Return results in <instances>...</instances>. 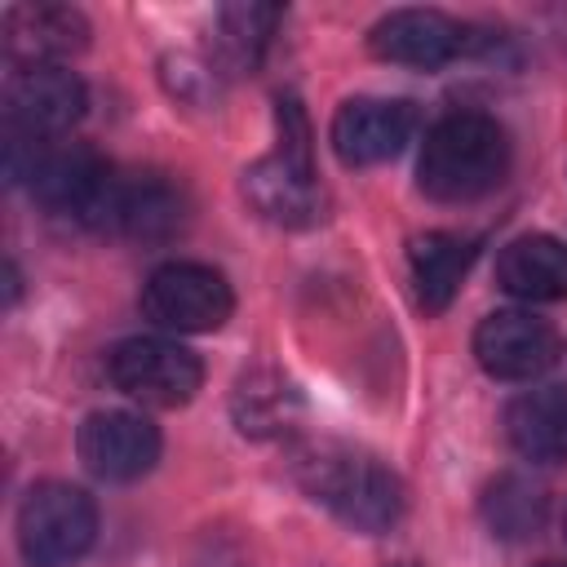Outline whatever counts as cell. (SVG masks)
Returning a JSON list of instances; mask_svg holds the SVG:
<instances>
[{
    "label": "cell",
    "mask_w": 567,
    "mask_h": 567,
    "mask_svg": "<svg viewBox=\"0 0 567 567\" xmlns=\"http://www.w3.org/2000/svg\"><path fill=\"white\" fill-rule=\"evenodd\" d=\"M292 474L310 501L354 532H390L408 505L403 478L372 452L337 439H315L292 452Z\"/></svg>",
    "instance_id": "cell-1"
},
{
    "label": "cell",
    "mask_w": 567,
    "mask_h": 567,
    "mask_svg": "<svg viewBox=\"0 0 567 567\" xmlns=\"http://www.w3.org/2000/svg\"><path fill=\"white\" fill-rule=\"evenodd\" d=\"M509 173V137L483 111H452L430 124L416 159L421 195L439 204H470L496 190Z\"/></svg>",
    "instance_id": "cell-2"
},
{
    "label": "cell",
    "mask_w": 567,
    "mask_h": 567,
    "mask_svg": "<svg viewBox=\"0 0 567 567\" xmlns=\"http://www.w3.org/2000/svg\"><path fill=\"white\" fill-rule=\"evenodd\" d=\"M80 226L102 230V235L159 244L186 226V195L164 173H124L111 164L102 173Z\"/></svg>",
    "instance_id": "cell-3"
},
{
    "label": "cell",
    "mask_w": 567,
    "mask_h": 567,
    "mask_svg": "<svg viewBox=\"0 0 567 567\" xmlns=\"http://www.w3.org/2000/svg\"><path fill=\"white\" fill-rule=\"evenodd\" d=\"M97 536V505L84 487L44 478L18 505V549L27 567H71Z\"/></svg>",
    "instance_id": "cell-4"
},
{
    "label": "cell",
    "mask_w": 567,
    "mask_h": 567,
    "mask_svg": "<svg viewBox=\"0 0 567 567\" xmlns=\"http://www.w3.org/2000/svg\"><path fill=\"white\" fill-rule=\"evenodd\" d=\"M120 394L142 408H186L204 385V363L173 337H128L106 354Z\"/></svg>",
    "instance_id": "cell-5"
},
{
    "label": "cell",
    "mask_w": 567,
    "mask_h": 567,
    "mask_svg": "<svg viewBox=\"0 0 567 567\" xmlns=\"http://www.w3.org/2000/svg\"><path fill=\"white\" fill-rule=\"evenodd\" d=\"M235 310V292L217 266L168 261L142 284V315L168 332H217Z\"/></svg>",
    "instance_id": "cell-6"
},
{
    "label": "cell",
    "mask_w": 567,
    "mask_h": 567,
    "mask_svg": "<svg viewBox=\"0 0 567 567\" xmlns=\"http://www.w3.org/2000/svg\"><path fill=\"white\" fill-rule=\"evenodd\" d=\"M239 190L261 221L284 230H310L332 208V195L319 182L310 155H297V151H270L257 164H248L239 177Z\"/></svg>",
    "instance_id": "cell-7"
},
{
    "label": "cell",
    "mask_w": 567,
    "mask_h": 567,
    "mask_svg": "<svg viewBox=\"0 0 567 567\" xmlns=\"http://www.w3.org/2000/svg\"><path fill=\"white\" fill-rule=\"evenodd\" d=\"M84 80L66 66H18L4 80V133L27 142H58L84 115Z\"/></svg>",
    "instance_id": "cell-8"
},
{
    "label": "cell",
    "mask_w": 567,
    "mask_h": 567,
    "mask_svg": "<svg viewBox=\"0 0 567 567\" xmlns=\"http://www.w3.org/2000/svg\"><path fill=\"white\" fill-rule=\"evenodd\" d=\"M558 328L532 310H492L474 328V359L496 381H536L558 363Z\"/></svg>",
    "instance_id": "cell-9"
},
{
    "label": "cell",
    "mask_w": 567,
    "mask_h": 567,
    "mask_svg": "<svg viewBox=\"0 0 567 567\" xmlns=\"http://www.w3.org/2000/svg\"><path fill=\"white\" fill-rule=\"evenodd\" d=\"M159 447H164L159 430L142 412H128V408L89 412L75 434V452H80L84 470L106 483H133V478L151 474L159 461Z\"/></svg>",
    "instance_id": "cell-10"
},
{
    "label": "cell",
    "mask_w": 567,
    "mask_h": 567,
    "mask_svg": "<svg viewBox=\"0 0 567 567\" xmlns=\"http://www.w3.org/2000/svg\"><path fill=\"white\" fill-rule=\"evenodd\" d=\"M416 124L421 115L408 97H350L337 106L328 137L346 168H368L394 159L412 142Z\"/></svg>",
    "instance_id": "cell-11"
},
{
    "label": "cell",
    "mask_w": 567,
    "mask_h": 567,
    "mask_svg": "<svg viewBox=\"0 0 567 567\" xmlns=\"http://www.w3.org/2000/svg\"><path fill=\"white\" fill-rule=\"evenodd\" d=\"M368 49L381 62L412 66V71H439L465 49V27L439 9H394L372 22Z\"/></svg>",
    "instance_id": "cell-12"
},
{
    "label": "cell",
    "mask_w": 567,
    "mask_h": 567,
    "mask_svg": "<svg viewBox=\"0 0 567 567\" xmlns=\"http://www.w3.org/2000/svg\"><path fill=\"white\" fill-rule=\"evenodd\" d=\"M0 40L18 66H62L89 44V18L71 4H13Z\"/></svg>",
    "instance_id": "cell-13"
},
{
    "label": "cell",
    "mask_w": 567,
    "mask_h": 567,
    "mask_svg": "<svg viewBox=\"0 0 567 567\" xmlns=\"http://www.w3.org/2000/svg\"><path fill=\"white\" fill-rule=\"evenodd\" d=\"M106 168L111 164L84 142H40V155L31 164L27 186L49 213H62V217L80 221Z\"/></svg>",
    "instance_id": "cell-14"
},
{
    "label": "cell",
    "mask_w": 567,
    "mask_h": 567,
    "mask_svg": "<svg viewBox=\"0 0 567 567\" xmlns=\"http://www.w3.org/2000/svg\"><path fill=\"white\" fill-rule=\"evenodd\" d=\"M505 439L532 465H563L567 461V390L540 385L518 394L505 408Z\"/></svg>",
    "instance_id": "cell-15"
},
{
    "label": "cell",
    "mask_w": 567,
    "mask_h": 567,
    "mask_svg": "<svg viewBox=\"0 0 567 567\" xmlns=\"http://www.w3.org/2000/svg\"><path fill=\"white\" fill-rule=\"evenodd\" d=\"M470 266H474V239L456 230H425L408 239V270H412L416 306L425 315H439L452 306Z\"/></svg>",
    "instance_id": "cell-16"
},
{
    "label": "cell",
    "mask_w": 567,
    "mask_h": 567,
    "mask_svg": "<svg viewBox=\"0 0 567 567\" xmlns=\"http://www.w3.org/2000/svg\"><path fill=\"white\" fill-rule=\"evenodd\" d=\"M496 284L523 301L567 297V244L558 235H518L496 257Z\"/></svg>",
    "instance_id": "cell-17"
},
{
    "label": "cell",
    "mask_w": 567,
    "mask_h": 567,
    "mask_svg": "<svg viewBox=\"0 0 567 567\" xmlns=\"http://www.w3.org/2000/svg\"><path fill=\"white\" fill-rule=\"evenodd\" d=\"M230 416L248 439H279L301 421V390L279 368H248L230 390Z\"/></svg>",
    "instance_id": "cell-18"
},
{
    "label": "cell",
    "mask_w": 567,
    "mask_h": 567,
    "mask_svg": "<svg viewBox=\"0 0 567 567\" xmlns=\"http://www.w3.org/2000/svg\"><path fill=\"white\" fill-rule=\"evenodd\" d=\"M284 9L275 4H226L217 13V35H213V71L226 75H252Z\"/></svg>",
    "instance_id": "cell-19"
},
{
    "label": "cell",
    "mask_w": 567,
    "mask_h": 567,
    "mask_svg": "<svg viewBox=\"0 0 567 567\" xmlns=\"http://www.w3.org/2000/svg\"><path fill=\"white\" fill-rule=\"evenodd\" d=\"M545 514H549V496L527 474H496L483 487V523L501 540H527V536H536L545 527Z\"/></svg>",
    "instance_id": "cell-20"
},
{
    "label": "cell",
    "mask_w": 567,
    "mask_h": 567,
    "mask_svg": "<svg viewBox=\"0 0 567 567\" xmlns=\"http://www.w3.org/2000/svg\"><path fill=\"white\" fill-rule=\"evenodd\" d=\"M164 84H168L173 97L199 106L213 93V71L199 66V62H190V58H164Z\"/></svg>",
    "instance_id": "cell-21"
},
{
    "label": "cell",
    "mask_w": 567,
    "mask_h": 567,
    "mask_svg": "<svg viewBox=\"0 0 567 567\" xmlns=\"http://www.w3.org/2000/svg\"><path fill=\"white\" fill-rule=\"evenodd\" d=\"M536 567H567V558H545V563H536Z\"/></svg>",
    "instance_id": "cell-22"
},
{
    "label": "cell",
    "mask_w": 567,
    "mask_h": 567,
    "mask_svg": "<svg viewBox=\"0 0 567 567\" xmlns=\"http://www.w3.org/2000/svg\"><path fill=\"white\" fill-rule=\"evenodd\" d=\"M563 532H567V514H563Z\"/></svg>",
    "instance_id": "cell-23"
}]
</instances>
